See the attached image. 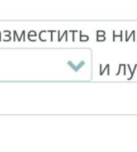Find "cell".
<instances>
[{"label":"cell","mask_w":137,"mask_h":152,"mask_svg":"<svg viewBox=\"0 0 137 152\" xmlns=\"http://www.w3.org/2000/svg\"><path fill=\"white\" fill-rule=\"evenodd\" d=\"M85 64H86V63H85V61H81L78 65H75V64H74L72 62H71V61H70V62H68V64L70 65V66L74 70V72H79V70L80 68H82V67L85 65Z\"/></svg>","instance_id":"1"},{"label":"cell","mask_w":137,"mask_h":152,"mask_svg":"<svg viewBox=\"0 0 137 152\" xmlns=\"http://www.w3.org/2000/svg\"><path fill=\"white\" fill-rule=\"evenodd\" d=\"M127 67H128L129 71L131 72V76H130V77H129V78L127 79V80H129V81H130V80H131V79L133 78V73H134V71H135V69L137 68V64H135V65H134V68H133V70H131V67H130V65H127Z\"/></svg>","instance_id":"2"},{"label":"cell","mask_w":137,"mask_h":152,"mask_svg":"<svg viewBox=\"0 0 137 152\" xmlns=\"http://www.w3.org/2000/svg\"><path fill=\"white\" fill-rule=\"evenodd\" d=\"M79 39H80V41H87V40L89 39V37H88V36H83V35H82V31H80V37H79Z\"/></svg>","instance_id":"3"},{"label":"cell","mask_w":137,"mask_h":152,"mask_svg":"<svg viewBox=\"0 0 137 152\" xmlns=\"http://www.w3.org/2000/svg\"><path fill=\"white\" fill-rule=\"evenodd\" d=\"M96 37H97V41H104V40H105V37H104V35H102V36L97 35Z\"/></svg>","instance_id":"4"},{"label":"cell","mask_w":137,"mask_h":152,"mask_svg":"<svg viewBox=\"0 0 137 152\" xmlns=\"http://www.w3.org/2000/svg\"><path fill=\"white\" fill-rule=\"evenodd\" d=\"M106 70H110V64H107V65H106V67H105L103 70H102V68H101L100 74H101V75H102V74H103V72H104V71H106Z\"/></svg>","instance_id":"5"},{"label":"cell","mask_w":137,"mask_h":152,"mask_svg":"<svg viewBox=\"0 0 137 152\" xmlns=\"http://www.w3.org/2000/svg\"><path fill=\"white\" fill-rule=\"evenodd\" d=\"M100 34L104 35V34H105V32H104V31H97V35H100Z\"/></svg>","instance_id":"6"}]
</instances>
